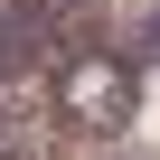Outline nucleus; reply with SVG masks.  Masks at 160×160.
Masks as SVG:
<instances>
[{
    "mask_svg": "<svg viewBox=\"0 0 160 160\" xmlns=\"http://www.w3.org/2000/svg\"><path fill=\"white\" fill-rule=\"evenodd\" d=\"M57 113H66L75 132H122V122H132V66H122L113 47H66Z\"/></svg>",
    "mask_w": 160,
    "mask_h": 160,
    "instance_id": "obj_1",
    "label": "nucleus"
}]
</instances>
